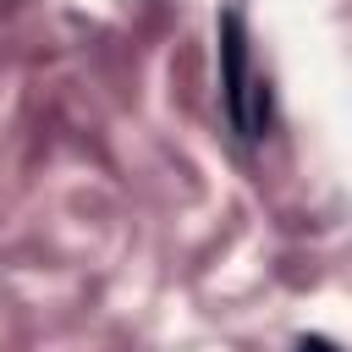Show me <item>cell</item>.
<instances>
[{
	"mask_svg": "<svg viewBox=\"0 0 352 352\" xmlns=\"http://www.w3.org/2000/svg\"><path fill=\"white\" fill-rule=\"evenodd\" d=\"M220 99H226V116L242 138H258L270 110H264V88L253 82V55H248V28H242V11H226L220 16Z\"/></svg>",
	"mask_w": 352,
	"mask_h": 352,
	"instance_id": "6da1fadb",
	"label": "cell"
},
{
	"mask_svg": "<svg viewBox=\"0 0 352 352\" xmlns=\"http://www.w3.org/2000/svg\"><path fill=\"white\" fill-rule=\"evenodd\" d=\"M297 352H341V346H336L330 336H302V341H297Z\"/></svg>",
	"mask_w": 352,
	"mask_h": 352,
	"instance_id": "7a4b0ae2",
	"label": "cell"
}]
</instances>
